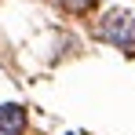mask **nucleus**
<instances>
[{
	"label": "nucleus",
	"mask_w": 135,
	"mask_h": 135,
	"mask_svg": "<svg viewBox=\"0 0 135 135\" xmlns=\"http://www.w3.org/2000/svg\"><path fill=\"white\" fill-rule=\"evenodd\" d=\"M55 4H62L66 11H73V15H80V11H88L91 0H55Z\"/></svg>",
	"instance_id": "obj_3"
},
{
	"label": "nucleus",
	"mask_w": 135,
	"mask_h": 135,
	"mask_svg": "<svg viewBox=\"0 0 135 135\" xmlns=\"http://www.w3.org/2000/svg\"><path fill=\"white\" fill-rule=\"evenodd\" d=\"M99 37L106 40V44L120 47L124 55H135V18L132 15H124V11H110L102 26H99Z\"/></svg>",
	"instance_id": "obj_1"
},
{
	"label": "nucleus",
	"mask_w": 135,
	"mask_h": 135,
	"mask_svg": "<svg viewBox=\"0 0 135 135\" xmlns=\"http://www.w3.org/2000/svg\"><path fill=\"white\" fill-rule=\"evenodd\" d=\"M26 132V106L4 102L0 106V135H22Z\"/></svg>",
	"instance_id": "obj_2"
}]
</instances>
